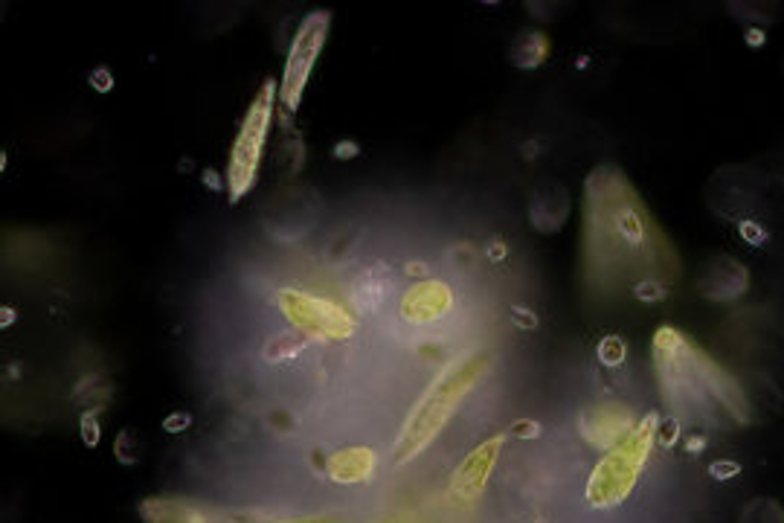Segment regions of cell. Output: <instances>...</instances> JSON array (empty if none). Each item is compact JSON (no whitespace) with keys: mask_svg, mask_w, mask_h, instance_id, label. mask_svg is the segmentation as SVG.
I'll list each match as a JSON object with an SVG mask.
<instances>
[{"mask_svg":"<svg viewBox=\"0 0 784 523\" xmlns=\"http://www.w3.org/2000/svg\"><path fill=\"white\" fill-rule=\"evenodd\" d=\"M581 274L593 294H631L642 279L680 277L677 247L616 163H599L584 178Z\"/></svg>","mask_w":784,"mask_h":523,"instance_id":"cell-1","label":"cell"},{"mask_svg":"<svg viewBox=\"0 0 784 523\" xmlns=\"http://www.w3.org/2000/svg\"><path fill=\"white\" fill-rule=\"evenodd\" d=\"M651 358L668 416L732 428H750L755 422L744 384L683 329L663 323L651 340Z\"/></svg>","mask_w":784,"mask_h":523,"instance_id":"cell-2","label":"cell"},{"mask_svg":"<svg viewBox=\"0 0 784 523\" xmlns=\"http://www.w3.org/2000/svg\"><path fill=\"white\" fill-rule=\"evenodd\" d=\"M491 367H494V352L480 349V352H471L465 358L451 361L430 381V387L424 390L419 401L413 404V410L407 413L404 428L395 439L392 462L398 468L419 460L424 451L445 433L453 416L462 410L465 399L488 378Z\"/></svg>","mask_w":784,"mask_h":523,"instance_id":"cell-3","label":"cell"},{"mask_svg":"<svg viewBox=\"0 0 784 523\" xmlns=\"http://www.w3.org/2000/svg\"><path fill=\"white\" fill-rule=\"evenodd\" d=\"M657 425H660L657 413L639 416L631 436L622 439L607 454H602V460L593 465L587 489H584V497H587L590 509L622 506L636 492L639 477H642L645 465H648L654 448H657Z\"/></svg>","mask_w":784,"mask_h":523,"instance_id":"cell-4","label":"cell"},{"mask_svg":"<svg viewBox=\"0 0 784 523\" xmlns=\"http://www.w3.org/2000/svg\"><path fill=\"white\" fill-rule=\"evenodd\" d=\"M276 105H279V85L273 79H268L256 91L253 102L247 105L242 125H239V134H236L233 149H230L227 175H224L230 204H239L244 195H250V189L259 181V169H262L265 146H268V137H271Z\"/></svg>","mask_w":784,"mask_h":523,"instance_id":"cell-5","label":"cell"},{"mask_svg":"<svg viewBox=\"0 0 784 523\" xmlns=\"http://www.w3.org/2000/svg\"><path fill=\"white\" fill-rule=\"evenodd\" d=\"M276 308L288 320V326L305 340H323V343H343L355 338L358 317L334 303L329 297L300 291V288H279Z\"/></svg>","mask_w":784,"mask_h":523,"instance_id":"cell-6","label":"cell"},{"mask_svg":"<svg viewBox=\"0 0 784 523\" xmlns=\"http://www.w3.org/2000/svg\"><path fill=\"white\" fill-rule=\"evenodd\" d=\"M329 30H332V12L314 9L302 18L294 38H291L288 56H285V70H282V79H279V105L288 114L300 111L308 79H311L314 67L323 56Z\"/></svg>","mask_w":784,"mask_h":523,"instance_id":"cell-7","label":"cell"},{"mask_svg":"<svg viewBox=\"0 0 784 523\" xmlns=\"http://www.w3.org/2000/svg\"><path fill=\"white\" fill-rule=\"evenodd\" d=\"M509 439H512V436L506 431L494 433V436L483 439L480 445H474V448L462 457V462L453 468L451 480H448V492H445L451 506H456V509H471V506L483 497L485 486H488V480H491L497 462L503 457Z\"/></svg>","mask_w":784,"mask_h":523,"instance_id":"cell-8","label":"cell"},{"mask_svg":"<svg viewBox=\"0 0 784 523\" xmlns=\"http://www.w3.org/2000/svg\"><path fill=\"white\" fill-rule=\"evenodd\" d=\"M715 189V195H709V207L712 213L721 218H729L735 224L755 218L758 210V198H764V189L750 186V175L744 166H724L712 175L709 181V192Z\"/></svg>","mask_w":784,"mask_h":523,"instance_id":"cell-9","label":"cell"},{"mask_svg":"<svg viewBox=\"0 0 784 523\" xmlns=\"http://www.w3.org/2000/svg\"><path fill=\"white\" fill-rule=\"evenodd\" d=\"M636 422H639V416L628 404H622V401H599V404L587 407L578 416V431H581L584 442L590 448L607 454L610 448H616L622 439L631 436Z\"/></svg>","mask_w":784,"mask_h":523,"instance_id":"cell-10","label":"cell"},{"mask_svg":"<svg viewBox=\"0 0 784 523\" xmlns=\"http://www.w3.org/2000/svg\"><path fill=\"white\" fill-rule=\"evenodd\" d=\"M750 282H753L750 268L741 259L729 256V253H718L715 259H709L703 265V271L697 277V294L715 306H732L747 297Z\"/></svg>","mask_w":784,"mask_h":523,"instance_id":"cell-11","label":"cell"},{"mask_svg":"<svg viewBox=\"0 0 784 523\" xmlns=\"http://www.w3.org/2000/svg\"><path fill=\"white\" fill-rule=\"evenodd\" d=\"M573 216V192L558 178H546L529 189L526 198V218L529 227L541 236H555L567 227Z\"/></svg>","mask_w":784,"mask_h":523,"instance_id":"cell-12","label":"cell"},{"mask_svg":"<svg viewBox=\"0 0 784 523\" xmlns=\"http://www.w3.org/2000/svg\"><path fill=\"white\" fill-rule=\"evenodd\" d=\"M453 288L442 279H422L401 297V317L413 326H433L453 311Z\"/></svg>","mask_w":784,"mask_h":523,"instance_id":"cell-13","label":"cell"},{"mask_svg":"<svg viewBox=\"0 0 784 523\" xmlns=\"http://www.w3.org/2000/svg\"><path fill=\"white\" fill-rule=\"evenodd\" d=\"M323 471L334 486H363L378 474V454L369 445H346L329 454Z\"/></svg>","mask_w":784,"mask_h":523,"instance_id":"cell-14","label":"cell"},{"mask_svg":"<svg viewBox=\"0 0 784 523\" xmlns=\"http://www.w3.org/2000/svg\"><path fill=\"white\" fill-rule=\"evenodd\" d=\"M143 523H215L210 512L183 497H146L140 503Z\"/></svg>","mask_w":784,"mask_h":523,"instance_id":"cell-15","label":"cell"},{"mask_svg":"<svg viewBox=\"0 0 784 523\" xmlns=\"http://www.w3.org/2000/svg\"><path fill=\"white\" fill-rule=\"evenodd\" d=\"M552 53V41L543 30H520L509 47V62L517 70H538Z\"/></svg>","mask_w":784,"mask_h":523,"instance_id":"cell-16","label":"cell"},{"mask_svg":"<svg viewBox=\"0 0 784 523\" xmlns=\"http://www.w3.org/2000/svg\"><path fill=\"white\" fill-rule=\"evenodd\" d=\"M384 294H387V279L381 277V274H375V271L361 274V279L352 285V303H355V311H358V314H366V311L378 308L381 306V300H384Z\"/></svg>","mask_w":784,"mask_h":523,"instance_id":"cell-17","label":"cell"},{"mask_svg":"<svg viewBox=\"0 0 784 523\" xmlns=\"http://www.w3.org/2000/svg\"><path fill=\"white\" fill-rule=\"evenodd\" d=\"M738 523H784V506L776 497H753L741 509Z\"/></svg>","mask_w":784,"mask_h":523,"instance_id":"cell-18","label":"cell"},{"mask_svg":"<svg viewBox=\"0 0 784 523\" xmlns=\"http://www.w3.org/2000/svg\"><path fill=\"white\" fill-rule=\"evenodd\" d=\"M305 343L308 340L300 338V335H279V338H273L268 346H265V358L268 361H291V358H297L302 349H305Z\"/></svg>","mask_w":784,"mask_h":523,"instance_id":"cell-19","label":"cell"},{"mask_svg":"<svg viewBox=\"0 0 784 523\" xmlns=\"http://www.w3.org/2000/svg\"><path fill=\"white\" fill-rule=\"evenodd\" d=\"M596 358H599V364L602 367H622L625 364V358H628V343H625V338H619V335H607V338H602V343L596 346Z\"/></svg>","mask_w":784,"mask_h":523,"instance_id":"cell-20","label":"cell"},{"mask_svg":"<svg viewBox=\"0 0 784 523\" xmlns=\"http://www.w3.org/2000/svg\"><path fill=\"white\" fill-rule=\"evenodd\" d=\"M668 294H671V282H665V279H642L631 288V297L636 303H645V306L663 303Z\"/></svg>","mask_w":784,"mask_h":523,"instance_id":"cell-21","label":"cell"},{"mask_svg":"<svg viewBox=\"0 0 784 523\" xmlns=\"http://www.w3.org/2000/svg\"><path fill=\"white\" fill-rule=\"evenodd\" d=\"M738 236L747 247H764L770 242V230L761 218H747L738 224Z\"/></svg>","mask_w":784,"mask_h":523,"instance_id":"cell-22","label":"cell"},{"mask_svg":"<svg viewBox=\"0 0 784 523\" xmlns=\"http://www.w3.org/2000/svg\"><path fill=\"white\" fill-rule=\"evenodd\" d=\"M709 477L715 480V483H729V480H735V477H741V471H744V465L738 460H729V457H718L715 462H709Z\"/></svg>","mask_w":784,"mask_h":523,"instance_id":"cell-23","label":"cell"},{"mask_svg":"<svg viewBox=\"0 0 784 523\" xmlns=\"http://www.w3.org/2000/svg\"><path fill=\"white\" fill-rule=\"evenodd\" d=\"M79 436L88 448H96L102 439V428H99V413L96 410H82L79 416Z\"/></svg>","mask_w":784,"mask_h":523,"instance_id":"cell-24","label":"cell"},{"mask_svg":"<svg viewBox=\"0 0 784 523\" xmlns=\"http://www.w3.org/2000/svg\"><path fill=\"white\" fill-rule=\"evenodd\" d=\"M680 436H683V422L680 419H674V416L660 419V425H657V445L660 448H674L680 442Z\"/></svg>","mask_w":784,"mask_h":523,"instance_id":"cell-25","label":"cell"},{"mask_svg":"<svg viewBox=\"0 0 784 523\" xmlns=\"http://www.w3.org/2000/svg\"><path fill=\"white\" fill-rule=\"evenodd\" d=\"M114 454L122 465H134L137 462V442H134V433L122 431L114 442Z\"/></svg>","mask_w":784,"mask_h":523,"instance_id":"cell-26","label":"cell"},{"mask_svg":"<svg viewBox=\"0 0 784 523\" xmlns=\"http://www.w3.org/2000/svg\"><path fill=\"white\" fill-rule=\"evenodd\" d=\"M509 311H512V314H509V317H512V323L517 326V329H520V332L538 329V323H541V320H538V314H535V311H532L529 306H520V303H514Z\"/></svg>","mask_w":784,"mask_h":523,"instance_id":"cell-27","label":"cell"},{"mask_svg":"<svg viewBox=\"0 0 784 523\" xmlns=\"http://www.w3.org/2000/svg\"><path fill=\"white\" fill-rule=\"evenodd\" d=\"M541 431H543L541 422H535V419H514L506 433L514 436V439H538Z\"/></svg>","mask_w":784,"mask_h":523,"instance_id":"cell-28","label":"cell"},{"mask_svg":"<svg viewBox=\"0 0 784 523\" xmlns=\"http://www.w3.org/2000/svg\"><path fill=\"white\" fill-rule=\"evenodd\" d=\"M189 428H192V416L181 413V410H178V413H169V416L163 419V431L166 433H183L189 431Z\"/></svg>","mask_w":784,"mask_h":523,"instance_id":"cell-29","label":"cell"},{"mask_svg":"<svg viewBox=\"0 0 784 523\" xmlns=\"http://www.w3.org/2000/svg\"><path fill=\"white\" fill-rule=\"evenodd\" d=\"M744 44L750 50H761L767 44V30L764 27H744Z\"/></svg>","mask_w":784,"mask_h":523,"instance_id":"cell-30","label":"cell"},{"mask_svg":"<svg viewBox=\"0 0 784 523\" xmlns=\"http://www.w3.org/2000/svg\"><path fill=\"white\" fill-rule=\"evenodd\" d=\"M91 82H93V88H96V91H102V93L114 88V76H111L108 70H93Z\"/></svg>","mask_w":784,"mask_h":523,"instance_id":"cell-31","label":"cell"},{"mask_svg":"<svg viewBox=\"0 0 784 523\" xmlns=\"http://www.w3.org/2000/svg\"><path fill=\"white\" fill-rule=\"evenodd\" d=\"M256 523H334L329 518H294V521H256Z\"/></svg>","mask_w":784,"mask_h":523,"instance_id":"cell-32","label":"cell"},{"mask_svg":"<svg viewBox=\"0 0 784 523\" xmlns=\"http://www.w3.org/2000/svg\"><path fill=\"white\" fill-rule=\"evenodd\" d=\"M706 445V436H697V439H689V451H700Z\"/></svg>","mask_w":784,"mask_h":523,"instance_id":"cell-33","label":"cell"},{"mask_svg":"<svg viewBox=\"0 0 784 523\" xmlns=\"http://www.w3.org/2000/svg\"><path fill=\"white\" fill-rule=\"evenodd\" d=\"M538 523H543V521H538Z\"/></svg>","mask_w":784,"mask_h":523,"instance_id":"cell-34","label":"cell"}]
</instances>
